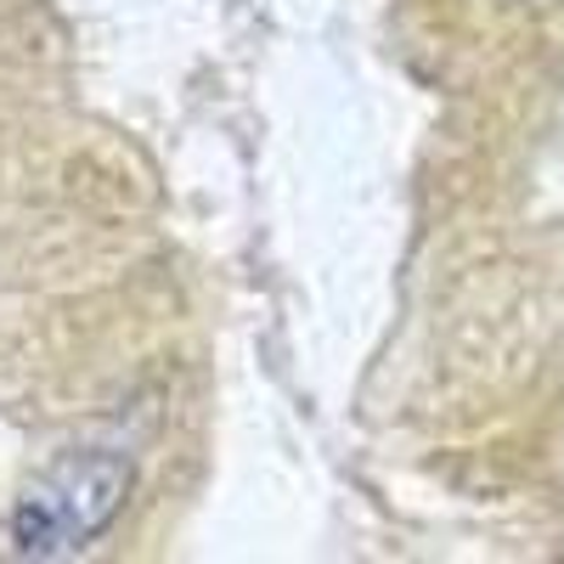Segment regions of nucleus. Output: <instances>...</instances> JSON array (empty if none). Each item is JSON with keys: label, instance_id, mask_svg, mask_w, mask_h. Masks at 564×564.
Wrapping results in <instances>:
<instances>
[{"label": "nucleus", "instance_id": "obj_1", "mask_svg": "<svg viewBox=\"0 0 564 564\" xmlns=\"http://www.w3.org/2000/svg\"><path fill=\"white\" fill-rule=\"evenodd\" d=\"M135 468L113 446H74L45 463L12 508L18 558H79L97 542L130 497Z\"/></svg>", "mask_w": 564, "mask_h": 564}]
</instances>
